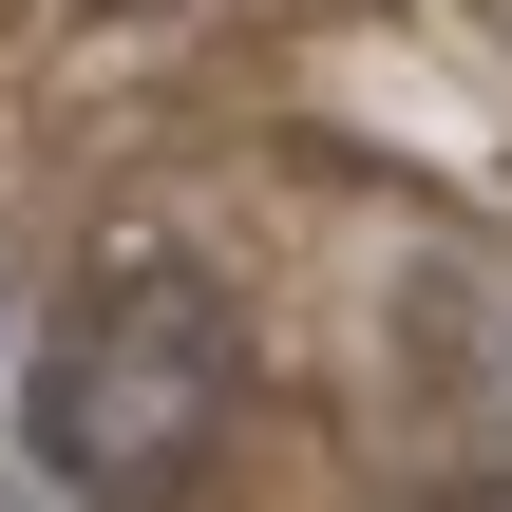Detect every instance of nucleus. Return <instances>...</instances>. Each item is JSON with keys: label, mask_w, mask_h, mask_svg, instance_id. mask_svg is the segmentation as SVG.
I'll use <instances>...</instances> for the list:
<instances>
[{"label": "nucleus", "mask_w": 512, "mask_h": 512, "mask_svg": "<svg viewBox=\"0 0 512 512\" xmlns=\"http://www.w3.org/2000/svg\"><path fill=\"white\" fill-rule=\"evenodd\" d=\"M475 512H512V475H494V494H475Z\"/></svg>", "instance_id": "obj_2"}, {"label": "nucleus", "mask_w": 512, "mask_h": 512, "mask_svg": "<svg viewBox=\"0 0 512 512\" xmlns=\"http://www.w3.org/2000/svg\"><path fill=\"white\" fill-rule=\"evenodd\" d=\"M209 418H228V304H209L190 266L95 285L76 342L38 361V456H57L76 494H171V475L209 456Z\"/></svg>", "instance_id": "obj_1"}]
</instances>
